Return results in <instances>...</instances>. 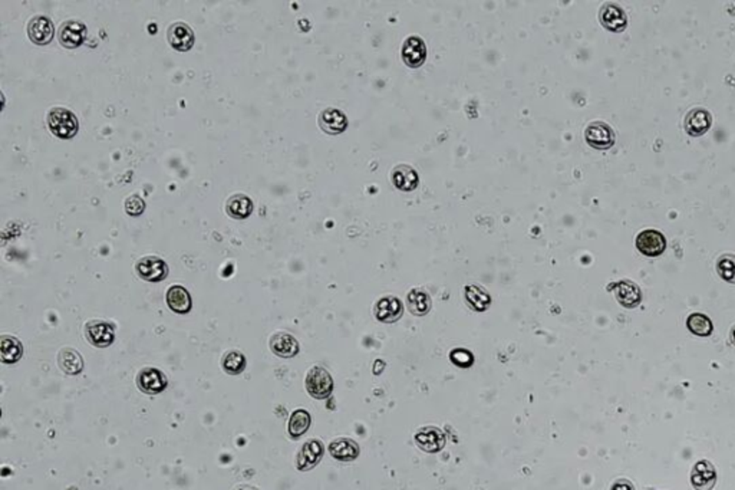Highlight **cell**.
Here are the masks:
<instances>
[{
	"instance_id": "cell-6",
	"label": "cell",
	"mask_w": 735,
	"mask_h": 490,
	"mask_svg": "<svg viewBox=\"0 0 735 490\" xmlns=\"http://www.w3.org/2000/svg\"><path fill=\"white\" fill-rule=\"evenodd\" d=\"M136 384L145 394H160L167 387V378L160 369L144 368L136 377Z\"/></svg>"
},
{
	"instance_id": "cell-9",
	"label": "cell",
	"mask_w": 735,
	"mask_h": 490,
	"mask_svg": "<svg viewBox=\"0 0 735 490\" xmlns=\"http://www.w3.org/2000/svg\"><path fill=\"white\" fill-rule=\"evenodd\" d=\"M28 33L30 41L36 45H48L55 35L53 24L46 16H36L29 22Z\"/></svg>"
},
{
	"instance_id": "cell-28",
	"label": "cell",
	"mask_w": 735,
	"mask_h": 490,
	"mask_svg": "<svg viewBox=\"0 0 735 490\" xmlns=\"http://www.w3.org/2000/svg\"><path fill=\"white\" fill-rule=\"evenodd\" d=\"M223 367L224 369L229 372V374H240V372L245 371L246 368V357L242 354L240 351H230L229 354L224 357V361H223Z\"/></svg>"
},
{
	"instance_id": "cell-30",
	"label": "cell",
	"mask_w": 735,
	"mask_h": 490,
	"mask_svg": "<svg viewBox=\"0 0 735 490\" xmlns=\"http://www.w3.org/2000/svg\"><path fill=\"white\" fill-rule=\"evenodd\" d=\"M125 210L130 216H140L145 210V203L141 198H138V195L134 194L125 200Z\"/></svg>"
},
{
	"instance_id": "cell-25",
	"label": "cell",
	"mask_w": 735,
	"mask_h": 490,
	"mask_svg": "<svg viewBox=\"0 0 735 490\" xmlns=\"http://www.w3.org/2000/svg\"><path fill=\"white\" fill-rule=\"evenodd\" d=\"M401 310L402 308L398 299L387 298V299L380 301V304L376 305V317H378L381 321L392 322L401 315Z\"/></svg>"
},
{
	"instance_id": "cell-11",
	"label": "cell",
	"mask_w": 735,
	"mask_h": 490,
	"mask_svg": "<svg viewBox=\"0 0 735 490\" xmlns=\"http://www.w3.org/2000/svg\"><path fill=\"white\" fill-rule=\"evenodd\" d=\"M194 32L186 24H174L168 29V42L178 52H187L194 45Z\"/></svg>"
},
{
	"instance_id": "cell-12",
	"label": "cell",
	"mask_w": 735,
	"mask_h": 490,
	"mask_svg": "<svg viewBox=\"0 0 735 490\" xmlns=\"http://www.w3.org/2000/svg\"><path fill=\"white\" fill-rule=\"evenodd\" d=\"M711 114L704 108H693L685 116V131L692 137L704 135L711 127Z\"/></svg>"
},
{
	"instance_id": "cell-18",
	"label": "cell",
	"mask_w": 735,
	"mask_h": 490,
	"mask_svg": "<svg viewBox=\"0 0 735 490\" xmlns=\"http://www.w3.org/2000/svg\"><path fill=\"white\" fill-rule=\"evenodd\" d=\"M402 55L409 67H420L425 60V45L420 37H409L404 45Z\"/></svg>"
},
{
	"instance_id": "cell-7",
	"label": "cell",
	"mask_w": 735,
	"mask_h": 490,
	"mask_svg": "<svg viewBox=\"0 0 735 490\" xmlns=\"http://www.w3.org/2000/svg\"><path fill=\"white\" fill-rule=\"evenodd\" d=\"M586 141L593 148L606 150L614 144L613 130L605 123H592L585 132Z\"/></svg>"
},
{
	"instance_id": "cell-33",
	"label": "cell",
	"mask_w": 735,
	"mask_h": 490,
	"mask_svg": "<svg viewBox=\"0 0 735 490\" xmlns=\"http://www.w3.org/2000/svg\"><path fill=\"white\" fill-rule=\"evenodd\" d=\"M237 490H257V489H254L251 486H242V487H238Z\"/></svg>"
},
{
	"instance_id": "cell-27",
	"label": "cell",
	"mask_w": 735,
	"mask_h": 490,
	"mask_svg": "<svg viewBox=\"0 0 735 490\" xmlns=\"http://www.w3.org/2000/svg\"><path fill=\"white\" fill-rule=\"evenodd\" d=\"M310 426V414L305 410H296L289 420V435L292 437H301L305 435Z\"/></svg>"
},
{
	"instance_id": "cell-20",
	"label": "cell",
	"mask_w": 735,
	"mask_h": 490,
	"mask_svg": "<svg viewBox=\"0 0 735 490\" xmlns=\"http://www.w3.org/2000/svg\"><path fill=\"white\" fill-rule=\"evenodd\" d=\"M329 452L337 460L349 462V460L356 459V456L360 455V447H357V444L353 443L352 440L341 439V440H335L329 446Z\"/></svg>"
},
{
	"instance_id": "cell-2",
	"label": "cell",
	"mask_w": 735,
	"mask_h": 490,
	"mask_svg": "<svg viewBox=\"0 0 735 490\" xmlns=\"http://www.w3.org/2000/svg\"><path fill=\"white\" fill-rule=\"evenodd\" d=\"M306 390L315 399H326L333 390V381L329 372L322 367H315L308 372Z\"/></svg>"
},
{
	"instance_id": "cell-8",
	"label": "cell",
	"mask_w": 735,
	"mask_h": 490,
	"mask_svg": "<svg viewBox=\"0 0 735 490\" xmlns=\"http://www.w3.org/2000/svg\"><path fill=\"white\" fill-rule=\"evenodd\" d=\"M717 482V472L708 460L695 463L691 472V484L695 490H711Z\"/></svg>"
},
{
	"instance_id": "cell-24",
	"label": "cell",
	"mask_w": 735,
	"mask_h": 490,
	"mask_svg": "<svg viewBox=\"0 0 735 490\" xmlns=\"http://www.w3.org/2000/svg\"><path fill=\"white\" fill-rule=\"evenodd\" d=\"M392 179L393 184L404 191H411L418 184V175H416V173L411 167L405 166L396 168L392 174Z\"/></svg>"
},
{
	"instance_id": "cell-15",
	"label": "cell",
	"mask_w": 735,
	"mask_h": 490,
	"mask_svg": "<svg viewBox=\"0 0 735 490\" xmlns=\"http://www.w3.org/2000/svg\"><path fill=\"white\" fill-rule=\"evenodd\" d=\"M601 22L612 32H622L628 25L625 12L614 5H608L601 10Z\"/></svg>"
},
{
	"instance_id": "cell-23",
	"label": "cell",
	"mask_w": 735,
	"mask_h": 490,
	"mask_svg": "<svg viewBox=\"0 0 735 490\" xmlns=\"http://www.w3.org/2000/svg\"><path fill=\"white\" fill-rule=\"evenodd\" d=\"M0 354H2V361L5 364H12L21 360L24 354V347L15 337H2L0 341Z\"/></svg>"
},
{
	"instance_id": "cell-10",
	"label": "cell",
	"mask_w": 735,
	"mask_h": 490,
	"mask_svg": "<svg viewBox=\"0 0 735 490\" xmlns=\"http://www.w3.org/2000/svg\"><path fill=\"white\" fill-rule=\"evenodd\" d=\"M87 37V28L84 24L69 21L65 22L61 29H59V42H61L65 48L75 49L81 46Z\"/></svg>"
},
{
	"instance_id": "cell-17",
	"label": "cell",
	"mask_w": 735,
	"mask_h": 490,
	"mask_svg": "<svg viewBox=\"0 0 735 490\" xmlns=\"http://www.w3.org/2000/svg\"><path fill=\"white\" fill-rule=\"evenodd\" d=\"M57 364L64 372L71 376L79 374V372H81L84 368V361H82L81 354H78V352L72 348L61 349V352H59V356H57Z\"/></svg>"
},
{
	"instance_id": "cell-13",
	"label": "cell",
	"mask_w": 735,
	"mask_h": 490,
	"mask_svg": "<svg viewBox=\"0 0 735 490\" xmlns=\"http://www.w3.org/2000/svg\"><path fill=\"white\" fill-rule=\"evenodd\" d=\"M270 348L276 356L283 357V358H292L297 352H299V342L296 341L294 337L286 332H279L274 334L270 340Z\"/></svg>"
},
{
	"instance_id": "cell-14",
	"label": "cell",
	"mask_w": 735,
	"mask_h": 490,
	"mask_svg": "<svg viewBox=\"0 0 735 490\" xmlns=\"http://www.w3.org/2000/svg\"><path fill=\"white\" fill-rule=\"evenodd\" d=\"M324 455V446L321 441L312 440L303 444L299 456H297V469L309 470L317 464Z\"/></svg>"
},
{
	"instance_id": "cell-22",
	"label": "cell",
	"mask_w": 735,
	"mask_h": 490,
	"mask_svg": "<svg viewBox=\"0 0 735 490\" xmlns=\"http://www.w3.org/2000/svg\"><path fill=\"white\" fill-rule=\"evenodd\" d=\"M687 328L697 337H709L714 331V324L705 313L693 312L687 320Z\"/></svg>"
},
{
	"instance_id": "cell-5",
	"label": "cell",
	"mask_w": 735,
	"mask_h": 490,
	"mask_svg": "<svg viewBox=\"0 0 735 490\" xmlns=\"http://www.w3.org/2000/svg\"><path fill=\"white\" fill-rule=\"evenodd\" d=\"M88 341L96 348H107L114 342L115 332L111 324L104 321H91L85 326Z\"/></svg>"
},
{
	"instance_id": "cell-31",
	"label": "cell",
	"mask_w": 735,
	"mask_h": 490,
	"mask_svg": "<svg viewBox=\"0 0 735 490\" xmlns=\"http://www.w3.org/2000/svg\"><path fill=\"white\" fill-rule=\"evenodd\" d=\"M610 490H635V489H633V486H632L630 482H628V480H618V482H614V483H613V486H612Z\"/></svg>"
},
{
	"instance_id": "cell-4",
	"label": "cell",
	"mask_w": 735,
	"mask_h": 490,
	"mask_svg": "<svg viewBox=\"0 0 735 490\" xmlns=\"http://www.w3.org/2000/svg\"><path fill=\"white\" fill-rule=\"evenodd\" d=\"M136 272L147 282H160L168 275L167 263L157 256H145L136 263Z\"/></svg>"
},
{
	"instance_id": "cell-26",
	"label": "cell",
	"mask_w": 735,
	"mask_h": 490,
	"mask_svg": "<svg viewBox=\"0 0 735 490\" xmlns=\"http://www.w3.org/2000/svg\"><path fill=\"white\" fill-rule=\"evenodd\" d=\"M618 286H619L618 299L622 305H625L626 308H635L637 305H639L641 290L637 285L630 283V282H621Z\"/></svg>"
},
{
	"instance_id": "cell-3",
	"label": "cell",
	"mask_w": 735,
	"mask_h": 490,
	"mask_svg": "<svg viewBox=\"0 0 735 490\" xmlns=\"http://www.w3.org/2000/svg\"><path fill=\"white\" fill-rule=\"evenodd\" d=\"M637 247L642 254H645V256L655 258V256H659V254L665 252L666 239L661 231L648 229L638 234Z\"/></svg>"
},
{
	"instance_id": "cell-1",
	"label": "cell",
	"mask_w": 735,
	"mask_h": 490,
	"mask_svg": "<svg viewBox=\"0 0 735 490\" xmlns=\"http://www.w3.org/2000/svg\"><path fill=\"white\" fill-rule=\"evenodd\" d=\"M48 125L52 134H55L57 139H62V140L72 139L79 128L78 119L73 115V112L65 108L51 110L48 114Z\"/></svg>"
},
{
	"instance_id": "cell-19",
	"label": "cell",
	"mask_w": 735,
	"mask_h": 490,
	"mask_svg": "<svg viewBox=\"0 0 735 490\" xmlns=\"http://www.w3.org/2000/svg\"><path fill=\"white\" fill-rule=\"evenodd\" d=\"M226 210L234 219H246L253 211V202L246 194H234L227 200Z\"/></svg>"
},
{
	"instance_id": "cell-21",
	"label": "cell",
	"mask_w": 735,
	"mask_h": 490,
	"mask_svg": "<svg viewBox=\"0 0 735 490\" xmlns=\"http://www.w3.org/2000/svg\"><path fill=\"white\" fill-rule=\"evenodd\" d=\"M321 127L329 134H339L346 128L345 115L337 110H326L321 115Z\"/></svg>"
},
{
	"instance_id": "cell-29",
	"label": "cell",
	"mask_w": 735,
	"mask_h": 490,
	"mask_svg": "<svg viewBox=\"0 0 735 490\" xmlns=\"http://www.w3.org/2000/svg\"><path fill=\"white\" fill-rule=\"evenodd\" d=\"M718 275L728 283H735V256L734 254H723L717 261Z\"/></svg>"
},
{
	"instance_id": "cell-32",
	"label": "cell",
	"mask_w": 735,
	"mask_h": 490,
	"mask_svg": "<svg viewBox=\"0 0 735 490\" xmlns=\"http://www.w3.org/2000/svg\"><path fill=\"white\" fill-rule=\"evenodd\" d=\"M729 338H731V342L735 345V325L731 328V332H729Z\"/></svg>"
},
{
	"instance_id": "cell-16",
	"label": "cell",
	"mask_w": 735,
	"mask_h": 490,
	"mask_svg": "<svg viewBox=\"0 0 735 490\" xmlns=\"http://www.w3.org/2000/svg\"><path fill=\"white\" fill-rule=\"evenodd\" d=\"M167 304H168L170 309L177 312V313H188L191 310V306H193L191 297H190L188 290L186 288L180 286V285L171 286L168 289V292H167Z\"/></svg>"
}]
</instances>
